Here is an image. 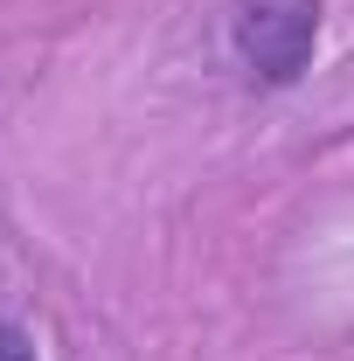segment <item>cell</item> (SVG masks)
<instances>
[{
  "mask_svg": "<svg viewBox=\"0 0 354 361\" xmlns=\"http://www.w3.org/2000/svg\"><path fill=\"white\" fill-rule=\"evenodd\" d=\"M326 35V0H229V56L250 90H299Z\"/></svg>",
  "mask_w": 354,
  "mask_h": 361,
  "instance_id": "1",
  "label": "cell"
},
{
  "mask_svg": "<svg viewBox=\"0 0 354 361\" xmlns=\"http://www.w3.org/2000/svg\"><path fill=\"white\" fill-rule=\"evenodd\" d=\"M0 361H42L35 334H28V326H14V319H0Z\"/></svg>",
  "mask_w": 354,
  "mask_h": 361,
  "instance_id": "2",
  "label": "cell"
}]
</instances>
